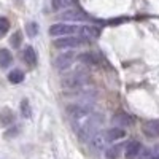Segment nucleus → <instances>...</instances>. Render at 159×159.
Listing matches in <instances>:
<instances>
[{"instance_id": "25", "label": "nucleus", "mask_w": 159, "mask_h": 159, "mask_svg": "<svg viewBox=\"0 0 159 159\" xmlns=\"http://www.w3.org/2000/svg\"><path fill=\"white\" fill-rule=\"evenodd\" d=\"M150 159H159V145H156L154 148H151V153H150Z\"/></svg>"}, {"instance_id": "23", "label": "nucleus", "mask_w": 159, "mask_h": 159, "mask_svg": "<svg viewBox=\"0 0 159 159\" xmlns=\"http://www.w3.org/2000/svg\"><path fill=\"white\" fill-rule=\"evenodd\" d=\"M27 34H29V37H35V35L38 34V25H37L35 22L27 24Z\"/></svg>"}, {"instance_id": "3", "label": "nucleus", "mask_w": 159, "mask_h": 159, "mask_svg": "<svg viewBox=\"0 0 159 159\" xmlns=\"http://www.w3.org/2000/svg\"><path fill=\"white\" fill-rule=\"evenodd\" d=\"M88 80H89L88 73H84L81 70H76V72H73V73H70V75H67L64 78V86L69 88V89H76L78 91V89L84 88Z\"/></svg>"}, {"instance_id": "21", "label": "nucleus", "mask_w": 159, "mask_h": 159, "mask_svg": "<svg viewBox=\"0 0 159 159\" xmlns=\"http://www.w3.org/2000/svg\"><path fill=\"white\" fill-rule=\"evenodd\" d=\"M10 29V21L7 18H0V37H3Z\"/></svg>"}, {"instance_id": "17", "label": "nucleus", "mask_w": 159, "mask_h": 159, "mask_svg": "<svg viewBox=\"0 0 159 159\" xmlns=\"http://www.w3.org/2000/svg\"><path fill=\"white\" fill-rule=\"evenodd\" d=\"M75 0H52V7L54 10H67L73 5Z\"/></svg>"}, {"instance_id": "2", "label": "nucleus", "mask_w": 159, "mask_h": 159, "mask_svg": "<svg viewBox=\"0 0 159 159\" xmlns=\"http://www.w3.org/2000/svg\"><path fill=\"white\" fill-rule=\"evenodd\" d=\"M81 25H76L73 22H57L49 27V35L52 37H67V35H75L80 34Z\"/></svg>"}, {"instance_id": "11", "label": "nucleus", "mask_w": 159, "mask_h": 159, "mask_svg": "<svg viewBox=\"0 0 159 159\" xmlns=\"http://www.w3.org/2000/svg\"><path fill=\"white\" fill-rule=\"evenodd\" d=\"M22 59L24 62L30 65V67H34V65L37 64V52L32 46H25V49L22 51Z\"/></svg>"}, {"instance_id": "22", "label": "nucleus", "mask_w": 159, "mask_h": 159, "mask_svg": "<svg viewBox=\"0 0 159 159\" xmlns=\"http://www.w3.org/2000/svg\"><path fill=\"white\" fill-rule=\"evenodd\" d=\"M78 59L81 62H86V64H97V59L92 54H83V56H80Z\"/></svg>"}, {"instance_id": "24", "label": "nucleus", "mask_w": 159, "mask_h": 159, "mask_svg": "<svg viewBox=\"0 0 159 159\" xmlns=\"http://www.w3.org/2000/svg\"><path fill=\"white\" fill-rule=\"evenodd\" d=\"M150 153H151V148H145V150H140L139 153V159H150Z\"/></svg>"}, {"instance_id": "7", "label": "nucleus", "mask_w": 159, "mask_h": 159, "mask_svg": "<svg viewBox=\"0 0 159 159\" xmlns=\"http://www.w3.org/2000/svg\"><path fill=\"white\" fill-rule=\"evenodd\" d=\"M91 147L94 148V150H102V148H105L108 145V140H107V135H105V130H102V132H97V134L92 137L91 140Z\"/></svg>"}, {"instance_id": "13", "label": "nucleus", "mask_w": 159, "mask_h": 159, "mask_svg": "<svg viewBox=\"0 0 159 159\" xmlns=\"http://www.w3.org/2000/svg\"><path fill=\"white\" fill-rule=\"evenodd\" d=\"M113 124L115 126H121V127L129 126V124H132V118L129 115H126V113H118L116 116H113Z\"/></svg>"}, {"instance_id": "20", "label": "nucleus", "mask_w": 159, "mask_h": 159, "mask_svg": "<svg viewBox=\"0 0 159 159\" xmlns=\"http://www.w3.org/2000/svg\"><path fill=\"white\" fill-rule=\"evenodd\" d=\"M21 37H22V34H21L19 30H16L15 34L11 35V40H10V43H11V46H13V48H18V46L21 45V40H22Z\"/></svg>"}, {"instance_id": "10", "label": "nucleus", "mask_w": 159, "mask_h": 159, "mask_svg": "<svg viewBox=\"0 0 159 159\" xmlns=\"http://www.w3.org/2000/svg\"><path fill=\"white\" fill-rule=\"evenodd\" d=\"M13 123H15V113H13V110L3 108L2 111H0V126L8 127V126H11Z\"/></svg>"}, {"instance_id": "19", "label": "nucleus", "mask_w": 159, "mask_h": 159, "mask_svg": "<svg viewBox=\"0 0 159 159\" xmlns=\"http://www.w3.org/2000/svg\"><path fill=\"white\" fill-rule=\"evenodd\" d=\"M21 115L24 118H30L32 116V108H30V103H29L27 99H24L21 102Z\"/></svg>"}, {"instance_id": "1", "label": "nucleus", "mask_w": 159, "mask_h": 159, "mask_svg": "<svg viewBox=\"0 0 159 159\" xmlns=\"http://www.w3.org/2000/svg\"><path fill=\"white\" fill-rule=\"evenodd\" d=\"M102 121H103V116L97 111H91L83 118L75 119L73 127H75V132H76L78 139L83 140V142H89L99 132V129L102 126Z\"/></svg>"}, {"instance_id": "15", "label": "nucleus", "mask_w": 159, "mask_h": 159, "mask_svg": "<svg viewBox=\"0 0 159 159\" xmlns=\"http://www.w3.org/2000/svg\"><path fill=\"white\" fill-rule=\"evenodd\" d=\"M11 61H13L11 52H10L8 49H5V48L0 49V67H2V69H7L8 65L11 64Z\"/></svg>"}, {"instance_id": "12", "label": "nucleus", "mask_w": 159, "mask_h": 159, "mask_svg": "<svg viewBox=\"0 0 159 159\" xmlns=\"http://www.w3.org/2000/svg\"><path fill=\"white\" fill-rule=\"evenodd\" d=\"M80 35H81L84 40H92L99 37V29H96L94 25H81L80 29Z\"/></svg>"}, {"instance_id": "16", "label": "nucleus", "mask_w": 159, "mask_h": 159, "mask_svg": "<svg viewBox=\"0 0 159 159\" xmlns=\"http://www.w3.org/2000/svg\"><path fill=\"white\" fill-rule=\"evenodd\" d=\"M22 80H24V73H22V70H19V69L10 72V75H8V81H10V83H13V84L21 83Z\"/></svg>"}, {"instance_id": "6", "label": "nucleus", "mask_w": 159, "mask_h": 159, "mask_svg": "<svg viewBox=\"0 0 159 159\" xmlns=\"http://www.w3.org/2000/svg\"><path fill=\"white\" fill-rule=\"evenodd\" d=\"M75 59H76L75 52H72V51H65V52H62V54H59V56L56 57L54 65H56V69H59V70H67L70 65L75 62Z\"/></svg>"}, {"instance_id": "4", "label": "nucleus", "mask_w": 159, "mask_h": 159, "mask_svg": "<svg viewBox=\"0 0 159 159\" xmlns=\"http://www.w3.org/2000/svg\"><path fill=\"white\" fill-rule=\"evenodd\" d=\"M84 43V38L80 35V37H75V35H67V37H62V38H57L54 40V46L59 48V49H72V48H78Z\"/></svg>"}, {"instance_id": "18", "label": "nucleus", "mask_w": 159, "mask_h": 159, "mask_svg": "<svg viewBox=\"0 0 159 159\" xmlns=\"http://www.w3.org/2000/svg\"><path fill=\"white\" fill-rule=\"evenodd\" d=\"M121 145H115V147L108 148L107 153H105V156H107V159H118L119 154H121Z\"/></svg>"}, {"instance_id": "14", "label": "nucleus", "mask_w": 159, "mask_h": 159, "mask_svg": "<svg viewBox=\"0 0 159 159\" xmlns=\"http://www.w3.org/2000/svg\"><path fill=\"white\" fill-rule=\"evenodd\" d=\"M105 135H107L108 143H111V142H115L118 139H123L124 137V130L123 129H118V127H113V129L105 130Z\"/></svg>"}, {"instance_id": "9", "label": "nucleus", "mask_w": 159, "mask_h": 159, "mask_svg": "<svg viewBox=\"0 0 159 159\" xmlns=\"http://www.w3.org/2000/svg\"><path fill=\"white\" fill-rule=\"evenodd\" d=\"M140 150H142L140 142H137V140L129 142V143L126 145V153H124V154H126V159H135V157L139 156Z\"/></svg>"}, {"instance_id": "8", "label": "nucleus", "mask_w": 159, "mask_h": 159, "mask_svg": "<svg viewBox=\"0 0 159 159\" xmlns=\"http://www.w3.org/2000/svg\"><path fill=\"white\" fill-rule=\"evenodd\" d=\"M143 132L145 135L150 139H156L159 137V119H153V121H148L143 126Z\"/></svg>"}, {"instance_id": "5", "label": "nucleus", "mask_w": 159, "mask_h": 159, "mask_svg": "<svg viewBox=\"0 0 159 159\" xmlns=\"http://www.w3.org/2000/svg\"><path fill=\"white\" fill-rule=\"evenodd\" d=\"M61 19L70 21V22H81V21H86L88 16L78 8H67L61 13Z\"/></svg>"}]
</instances>
